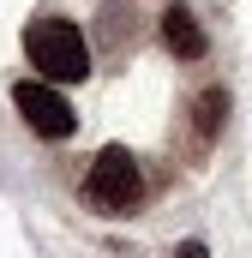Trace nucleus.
I'll return each mask as SVG.
<instances>
[{"label": "nucleus", "instance_id": "nucleus-2", "mask_svg": "<svg viewBox=\"0 0 252 258\" xmlns=\"http://www.w3.org/2000/svg\"><path fill=\"white\" fill-rule=\"evenodd\" d=\"M138 192H144V174H138V156H132L126 144H108V150L90 162V174H84V198H90L96 210H108V216L132 210Z\"/></svg>", "mask_w": 252, "mask_h": 258}, {"label": "nucleus", "instance_id": "nucleus-6", "mask_svg": "<svg viewBox=\"0 0 252 258\" xmlns=\"http://www.w3.org/2000/svg\"><path fill=\"white\" fill-rule=\"evenodd\" d=\"M174 258H210V252H204V240H180V246H174Z\"/></svg>", "mask_w": 252, "mask_h": 258}, {"label": "nucleus", "instance_id": "nucleus-3", "mask_svg": "<svg viewBox=\"0 0 252 258\" xmlns=\"http://www.w3.org/2000/svg\"><path fill=\"white\" fill-rule=\"evenodd\" d=\"M12 102H18V114H24V126L36 132V138H48V144H60L78 132V114L66 108V96L48 84V78H24L18 90H12Z\"/></svg>", "mask_w": 252, "mask_h": 258}, {"label": "nucleus", "instance_id": "nucleus-5", "mask_svg": "<svg viewBox=\"0 0 252 258\" xmlns=\"http://www.w3.org/2000/svg\"><path fill=\"white\" fill-rule=\"evenodd\" d=\"M222 120H228V90L210 84V90L192 102V132H198V144H210V138L222 132Z\"/></svg>", "mask_w": 252, "mask_h": 258}, {"label": "nucleus", "instance_id": "nucleus-1", "mask_svg": "<svg viewBox=\"0 0 252 258\" xmlns=\"http://www.w3.org/2000/svg\"><path fill=\"white\" fill-rule=\"evenodd\" d=\"M24 48H30V66L48 78V84H84L90 78V42L78 24L66 18H36L24 30Z\"/></svg>", "mask_w": 252, "mask_h": 258}, {"label": "nucleus", "instance_id": "nucleus-4", "mask_svg": "<svg viewBox=\"0 0 252 258\" xmlns=\"http://www.w3.org/2000/svg\"><path fill=\"white\" fill-rule=\"evenodd\" d=\"M162 42H168L180 60H198V54H204V30H198V18H192L186 6H168V12H162Z\"/></svg>", "mask_w": 252, "mask_h": 258}]
</instances>
